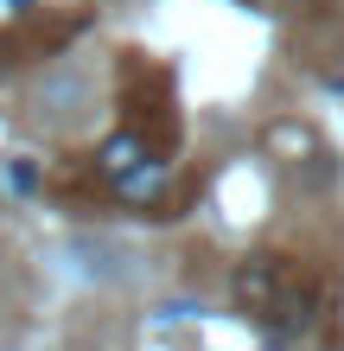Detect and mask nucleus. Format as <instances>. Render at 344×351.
<instances>
[{
  "mask_svg": "<svg viewBox=\"0 0 344 351\" xmlns=\"http://www.w3.org/2000/svg\"><path fill=\"white\" fill-rule=\"evenodd\" d=\"M121 102H128V134H140L153 154H166L172 141H178V115H172V84H166V71L128 64V90H121Z\"/></svg>",
  "mask_w": 344,
  "mask_h": 351,
  "instance_id": "nucleus-2",
  "label": "nucleus"
},
{
  "mask_svg": "<svg viewBox=\"0 0 344 351\" xmlns=\"http://www.w3.org/2000/svg\"><path fill=\"white\" fill-rule=\"evenodd\" d=\"M147 160H166V154H153L140 134H128V128H115L103 147H96V173H103V185H121L128 173H140Z\"/></svg>",
  "mask_w": 344,
  "mask_h": 351,
  "instance_id": "nucleus-3",
  "label": "nucleus"
},
{
  "mask_svg": "<svg viewBox=\"0 0 344 351\" xmlns=\"http://www.w3.org/2000/svg\"><path fill=\"white\" fill-rule=\"evenodd\" d=\"M109 192L121 204H134V211H153L159 217V204H166V192H172V160H147L140 173H128L121 185H109Z\"/></svg>",
  "mask_w": 344,
  "mask_h": 351,
  "instance_id": "nucleus-4",
  "label": "nucleus"
},
{
  "mask_svg": "<svg viewBox=\"0 0 344 351\" xmlns=\"http://www.w3.org/2000/svg\"><path fill=\"white\" fill-rule=\"evenodd\" d=\"M7 179H13V192H32V185H38V173L26 167V160H13V167H7Z\"/></svg>",
  "mask_w": 344,
  "mask_h": 351,
  "instance_id": "nucleus-5",
  "label": "nucleus"
},
{
  "mask_svg": "<svg viewBox=\"0 0 344 351\" xmlns=\"http://www.w3.org/2000/svg\"><path fill=\"white\" fill-rule=\"evenodd\" d=\"M236 300L255 326H268L274 339H300L319 319V287L306 268H293L287 256H255L236 268Z\"/></svg>",
  "mask_w": 344,
  "mask_h": 351,
  "instance_id": "nucleus-1",
  "label": "nucleus"
}]
</instances>
